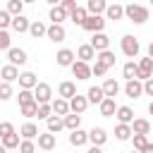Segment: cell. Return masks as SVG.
Here are the masks:
<instances>
[{
  "mask_svg": "<svg viewBox=\"0 0 153 153\" xmlns=\"http://www.w3.org/2000/svg\"><path fill=\"white\" fill-rule=\"evenodd\" d=\"M36 139H38V148H41V151H53V148L57 146V139H55V134H50V131H41Z\"/></svg>",
  "mask_w": 153,
  "mask_h": 153,
  "instance_id": "obj_11",
  "label": "cell"
},
{
  "mask_svg": "<svg viewBox=\"0 0 153 153\" xmlns=\"http://www.w3.org/2000/svg\"><path fill=\"white\" fill-rule=\"evenodd\" d=\"M62 122H65V129L74 131V129H79V127H81V115L69 112V115H65V117H62Z\"/></svg>",
  "mask_w": 153,
  "mask_h": 153,
  "instance_id": "obj_31",
  "label": "cell"
},
{
  "mask_svg": "<svg viewBox=\"0 0 153 153\" xmlns=\"http://www.w3.org/2000/svg\"><path fill=\"white\" fill-rule=\"evenodd\" d=\"M124 17H127L131 24H146V22H148V7L131 2V5L124 7Z\"/></svg>",
  "mask_w": 153,
  "mask_h": 153,
  "instance_id": "obj_1",
  "label": "cell"
},
{
  "mask_svg": "<svg viewBox=\"0 0 153 153\" xmlns=\"http://www.w3.org/2000/svg\"><path fill=\"white\" fill-rule=\"evenodd\" d=\"M124 96L127 98H141L143 96V81H139V79H129L127 84H124Z\"/></svg>",
  "mask_w": 153,
  "mask_h": 153,
  "instance_id": "obj_5",
  "label": "cell"
},
{
  "mask_svg": "<svg viewBox=\"0 0 153 153\" xmlns=\"http://www.w3.org/2000/svg\"><path fill=\"white\" fill-rule=\"evenodd\" d=\"M129 127H131V134H148V131H151V122H148V120H143V117L134 120Z\"/></svg>",
  "mask_w": 153,
  "mask_h": 153,
  "instance_id": "obj_29",
  "label": "cell"
},
{
  "mask_svg": "<svg viewBox=\"0 0 153 153\" xmlns=\"http://www.w3.org/2000/svg\"><path fill=\"white\" fill-rule=\"evenodd\" d=\"M72 74L79 79V81H86L88 76H91V67H88V62H81V60H74L72 62Z\"/></svg>",
  "mask_w": 153,
  "mask_h": 153,
  "instance_id": "obj_6",
  "label": "cell"
},
{
  "mask_svg": "<svg viewBox=\"0 0 153 153\" xmlns=\"http://www.w3.org/2000/svg\"><path fill=\"white\" fill-rule=\"evenodd\" d=\"M50 110H53L57 117H65V115H69V100L55 98V100H50Z\"/></svg>",
  "mask_w": 153,
  "mask_h": 153,
  "instance_id": "obj_19",
  "label": "cell"
},
{
  "mask_svg": "<svg viewBox=\"0 0 153 153\" xmlns=\"http://www.w3.org/2000/svg\"><path fill=\"white\" fill-rule=\"evenodd\" d=\"M129 153H139V151H129Z\"/></svg>",
  "mask_w": 153,
  "mask_h": 153,
  "instance_id": "obj_59",
  "label": "cell"
},
{
  "mask_svg": "<svg viewBox=\"0 0 153 153\" xmlns=\"http://www.w3.org/2000/svg\"><path fill=\"white\" fill-rule=\"evenodd\" d=\"M19 86L22 88H29V91H33V86L38 84V76L33 74V72H19Z\"/></svg>",
  "mask_w": 153,
  "mask_h": 153,
  "instance_id": "obj_18",
  "label": "cell"
},
{
  "mask_svg": "<svg viewBox=\"0 0 153 153\" xmlns=\"http://www.w3.org/2000/svg\"><path fill=\"white\" fill-rule=\"evenodd\" d=\"M45 31H48V26L43 24V22H31V26H29V33L33 36V38H41V36H45Z\"/></svg>",
  "mask_w": 153,
  "mask_h": 153,
  "instance_id": "obj_36",
  "label": "cell"
},
{
  "mask_svg": "<svg viewBox=\"0 0 153 153\" xmlns=\"http://www.w3.org/2000/svg\"><path fill=\"white\" fill-rule=\"evenodd\" d=\"M131 143H134V151H141L148 143V136L146 134H131Z\"/></svg>",
  "mask_w": 153,
  "mask_h": 153,
  "instance_id": "obj_41",
  "label": "cell"
},
{
  "mask_svg": "<svg viewBox=\"0 0 153 153\" xmlns=\"http://www.w3.org/2000/svg\"><path fill=\"white\" fill-rule=\"evenodd\" d=\"M17 33H26L29 31V26H31V22L24 17V14H17V17H12V24H10Z\"/></svg>",
  "mask_w": 153,
  "mask_h": 153,
  "instance_id": "obj_20",
  "label": "cell"
},
{
  "mask_svg": "<svg viewBox=\"0 0 153 153\" xmlns=\"http://www.w3.org/2000/svg\"><path fill=\"white\" fill-rule=\"evenodd\" d=\"M88 153H103V151H100V146H91V148H88Z\"/></svg>",
  "mask_w": 153,
  "mask_h": 153,
  "instance_id": "obj_53",
  "label": "cell"
},
{
  "mask_svg": "<svg viewBox=\"0 0 153 153\" xmlns=\"http://www.w3.org/2000/svg\"><path fill=\"white\" fill-rule=\"evenodd\" d=\"M86 141H88V131H84L81 127H79V129H74V131L69 134V143H72V146H76V148H79V146H84Z\"/></svg>",
  "mask_w": 153,
  "mask_h": 153,
  "instance_id": "obj_25",
  "label": "cell"
},
{
  "mask_svg": "<svg viewBox=\"0 0 153 153\" xmlns=\"http://www.w3.org/2000/svg\"><path fill=\"white\" fill-rule=\"evenodd\" d=\"M10 48H12V38L7 29H0V50H10Z\"/></svg>",
  "mask_w": 153,
  "mask_h": 153,
  "instance_id": "obj_43",
  "label": "cell"
},
{
  "mask_svg": "<svg viewBox=\"0 0 153 153\" xmlns=\"http://www.w3.org/2000/svg\"><path fill=\"white\" fill-rule=\"evenodd\" d=\"M88 141H91V146H103V143L108 141V131H105L103 127H93V129L88 131Z\"/></svg>",
  "mask_w": 153,
  "mask_h": 153,
  "instance_id": "obj_15",
  "label": "cell"
},
{
  "mask_svg": "<svg viewBox=\"0 0 153 153\" xmlns=\"http://www.w3.org/2000/svg\"><path fill=\"white\" fill-rule=\"evenodd\" d=\"M50 112H53V110H50V103H43V105H38L36 117H38V120H48V117H50Z\"/></svg>",
  "mask_w": 153,
  "mask_h": 153,
  "instance_id": "obj_46",
  "label": "cell"
},
{
  "mask_svg": "<svg viewBox=\"0 0 153 153\" xmlns=\"http://www.w3.org/2000/svg\"><path fill=\"white\" fill-rule=\"evenodd\" d=\"M151 5H153V0H151Z\"/></svg>",
  "mask_w": 153,
  "mask_h": 153,
  "instance_id": "obj_60",
  "label": "cell"
},
{
  "mask_svg": "<svg viewBox=\"0 0 153 153\" xmlns=\"http://www.w3.org/2000/svg\"><path fill=\"white\" fill-rule=\"evenodd\" d=\"M22 2H24V5H26V2H36V0H22Z\"/></svg>",
  "mask_w": 153,
  "mask_h": 153,
  "instance_id": "obj_58",
  "label": "cell"
},
{
  "mask_svg": "<svg viewBox=\"0 0 153 153\" xmlns=\"http://www.w3.org/2000/svg\"><path fill=\"white\" fill-rule=\"evenodd\" d=\"M22 10H24V2H22V0H7V12H10L12 17L22 14Z\"/></svg>",
  "mask_w": 153,
  "mask_h": 153,
  "instance_id": "obj_40",
  "label": "cell"
},
{
  "mask_svg": "<svg viewBox=\"0 0 153 153\" xmlns=\"http://www.w3.org/2000/svg\"><path fill=\"white\" fill-rule=\"evenodd\" d=\"M45 36H48L53 43H62V41L67 38V31H65V26H62V24H50V26H48V31H45Z\"/></svg>",
  "mask_w": 153,
  "mask_h": 153,
  "instance_id": "obj_8",
  "label": "cell"
},
{
  "mask_svg": "<svg viewBox=\"0 0 153 153\" xmlns=\"http://www.w3.org/2000/svg\"><path fill=\"white\" fill-rule=\"evenodd\" d=\"M12 24V14L7 10H0V29H7Z\"/></svg>",
  "mask_w": 153,
  "mask_h": 153,
  "instance_id": "obj_47",
  "label": "cell"
},
{
  "mask_svg": "<svg viewBox=\"0 0 153 153\" xmlns=\"http://www.w3.org/2000/svg\"><path fill=\"white\" fill-rule=\"evenodd\" d=\"M105 7H108L105 0H88V2H86V12H88V14H103Z\"/></svg>",
  "mask_w": 153,
  "mask_h": 153,
  "instance_id": "obj_33",
  "label": "cell"
},
{
  "mask_svg": "<svg viewBox=\"0 0 153 153\" xmlns=\"http://www.w3.org/2000/svg\"><path fill=\"white\" fill-rule=\"evenodd\" d=\"M45 2H48V5H50V7H55V5H60V2H62V0H45Z\"/></svg>",
  "mask_w": 153,
  "mask_h": 153,
  "instance_id": "obj_54",
  "label": "cell"
},
{
  "mask_svg": "<svg viewBox=\"0 0 153 153\" xmlns=\"http://www.w3.org/2000/svg\"><path fill=\"white\" fill-rule=\"evenodd\" d=\"M7 60H10V65L19 67V65L26 62V50H22V48H10V50H7Z\"/></svg>",
  "mask_w": 153,
  "mask_h": 153,
  "instance_id": "obj_17",
  "label": "cell"
},
{
  "mask_svg": "<svg viewBox=\"0 0 153 153\" xmlns=\"http://www.w3.org/2000/svg\"><path fill=\"white\" fill-rule=\"evenodd\" d=\"M17 100H19V108L22 105H29V103H36L33 100V91H29V88H22L19 96H17Z\"/></svg>",
  "mask_w": 153,
  "mask_h": 153,
  "instance_id": "obj_39",
  "label": "cell"
},
{
  "mask_svg": "<svg viewBox=\"0 0 153 153\" xmlns=\"http://www.w3.org/2000/svg\"><path fill=\"white\" fill-rule=\"evenodd\" d=\"M81 29L84 31H91V33H100L105 29V17L103 14H88L86 22L81 24Z\"/></svg>",
  "mask_w": 153,
  "mask_h": 153,
  "instance_id": "obj_3",
  "label": "cell"
},
{
  "mask_svg": "<svg viewBox=\"0 0 153 153\" xmlns=\"http://www.w3.org/2000/svg\"><path fill=\"white\" fill-rule=\"evenodd\" d=\"M100 88H103V93H105V98H115V96L120 93V84H117L115 79H105Z\"/></svg>",
  "mask_w": 153,
  "mask_h": 153,
  "instance_id": "obj_26",
  "label": "cell"
},
{
  "mask_svg": "<svg viewBox=\"0 0 153 153\" xmlns=\"http://www.w3.org/2000/svg\"><path fill=\"white\" fill-rule=\"evenodd\" d=\"M96 53H100V50H110V38H108V33H93V38H91V43H88Z\"/></svg>",
  "mask_w": 153,
  "mask_h": 153,
  "instance_id": "obj_9",
  "label": "cell"
},
{
  "mask_svg": "<svg viewBox=\"0 0 153 153\" xmlns=\"http://www.w3.org/2000/svg\"><path fill=\"white\" fill-rule=\"evenodd\" d=\"M105 98V93H103V88L100 86H91L88 91H86V100L88 103H93V105H100V100Z\"/></svg>",
  "mask_w": 153,
  "mask_h": 153,
  "instance_id": "obj_27",
  "label": "cell"
},
{
  "mask_svg": "<svg viewBox=\"0 0 153 153\" xmlns=\"http://www.w3.org/2000/svg\"><path fill=\"white\" fill-rule=\"evenodd\" d=\"M86 108H88L86 96H79V93H76L74 98H69V112H74V115H84Z\"/></svg>",
  "mask_w": 153,
  "mask_h": 153,
  "instance_id": "obj_10",
  "label": "cell"
},
{
  "mask_svg": "<svg viewBox=\"0 0 153 153\" xmlns=\"http://www.w3.org/2000/svg\"><path fill=\"white\" fill-rule=\"evenodd\" d=\"M24 117H36V110H38V103H29V105H22L19 108Z\"/></svg>",
  "mask_w": 153,
  "mask_h": 153,
  "instance_id": "obj_45",
  "label": "cell"
},
{
  "mask_svg": "<svg viewBox=\"0 0 153 153\" xmlns=\"http://www.w3.org/2000/svg\"><path fill=\"white\" fill-rule=\"evenodd\" d=\"M0 143H2L7 151L19 148V134H17V131H14V134H7V136H2V139H0Z\"/></svg>",
  "mask_w": 153,
  "mask_h": 153,
  "instance_id": "obj_37",
  "label": "cell"
},
{
  "mask_svg": "<svg viewBox=\"0 0 153 153\" xmlns=\"http://www.w3.org/2000/svg\"><path fill=\"white\" fill-rule=\"evenodd\" d=\"M139 153H153V143H151V141H148V143H146V146H143V148H141V151H139Z\"/></svg>",
  "mask_w": 153,
  "mask_h": 153,
  "instance_id": "obj_52",
  "label": "cell"
},
{
  "mask_svg": "<svg viewBox=\"0 0 153 153\" xmlns=\"http://www.w3.org/2000/svg\"><path fill=\"white\" fill-rule=\"evenodd\" d=\"M148 112H151V115H153V100H151V103H148Z\"/></svg>",
  "mask_w": 153,
  "mask_h": 153,
  "instance_id": "obj_56",
  "label": "cell"
},
{
  "mask_svg": "<svg viewBox=\"0 0 153 153\" xmlns=\"http://www.w3.org/2000/svg\"><path fill=\"white\" fill-rule=\"evenodd\" d=\"M105 72H108V67H103V65H98V62L91 67V74H96V76H103Z\"/></svg>",
  "mask_w": 153,
  "mask_h": 153,
  "instance_id": "obj_50",
  "label": "cell"
},
{
  "mask_svg": "<svg viewBox=\"0 0 153 153\" xmlns=\"http://www.w3.org/2000/svg\"><path fill=\"white\" fill-rule=\"evenodd\" d=\"M12 98V84L0 81V100H10Z\"/></svg>",
  "mask_w": 153,
  "mask_h": 153,
  "instance_id": "obj_44",
  "label": "cell"
},
{
  "mask_svg": "<svg viewBox=\"0 0 153 153\" xmlns=\"http://www.w3.org/2000/svg\"><path fill=\"white\" fill-rule=\"evenodd\" d=\"M0 76H2V81L12 84V81H17V79H19V69H17L14 65H5V67L0 69Z\"/></svg>",
  "mask_w": 153,
  "mask_h": 153,
  "instance_id": "obj_23",
  "label": "cell"
},
{
  "mask_svg": "<svg viewBox=\"0 0 153 153\" xmlns=\"http://www.w3.org/2000/svg\"><path fill=\"white\" fill-rule=\"evenodd\" d=\"M45 127H48V131H50V134H57V131H62V129H65V122H62V117L50 115V117L45 120Z\"/></svg>",
  "mask_w": 153,
  "mask_h": 153,
  "instance_id": "obj_28",
  "label": "cell"
},
{
  "mask_svg": "<svg viewBox=\"0 0 153 153\" xmlns=\"http://www.w3.org/2000/svg\"><path fill=\"white\" fill-rule=\"evenodd\" d=\"M148 57L153 60V41H151V45H148Z\"/></svg>",
  "mask_w": 153,
  "mask_h": 153,
  "instance_id": "obj_55",
  "label": "cell"
},
{
  "mask_svg": "<svg viewBox=\"0 0 153 153\" xmlns=\"http://www.w3.org/2000/svg\"><path fill=\"white\" fill-rule=\"evenodd\" d=\"M98 110H100V115H103V117H112V115H115V110H117L115 98H103V100H100V105H98Z\"/></svg>",
  "mask_w": 153,
  "mask_h": 153,
  "instance_id": "obj_24",
  "label": "cell"
},
{
  "mask_svg": "<svg viewBox=\"0 0 153 153\" xmlns=\"http://www.w3.org/2000/svg\"><path fill=\"white\" fill-rule=\"evenodd\" d=\"M74 96H76V84H74V81H62V84L57 86V98L69 100V98H74Z\"/></svg>",
  "mask_w": 153,
  "mask_h": 153,
  "instance_id": "obj_14",
  "label": "cell"
},
{
  "mask_svg": "<svg viewBox=\"0 0 153 153\" xmlns=\"http://www.w3.org/2000/svg\"><path fill=\"white\" fill-rule=\"evenodd\" d=\"M48 19H50L53 24H62V22L67 19V12H65L60 5H55V7H50V12H48Z\"/></svg>",
  "mask_w": 153,
  "mask_h": 153,
  "instance_id": "obj_30",
  "label": "cell"
},
{
  "mask_svg": "<svg viewBox=\"0 0 153 153\" xmlns=\"http://www.w3.org/2000/svg\"><path fill=\"white\" fill-rule=\"evenodd\" d=\"M0 153H7V148H5V146H2V143H0Z\"/></svg>",
  "mask_w": 153,
  "mask_h": 153,
  "instance_id": "obj_57",
  "label": "cell"
},
{
  "mask_svg": "<svg viewBox=\"0 0 153 153\" xmlns=\"http://www.w3.org/2000/svg\"><path fill=\"white\" fill-rule=\"evenodd\" d=\"M86 17H88V12H86V7H76L74 12H69V19L76 24V26H81L84 22H86Z\"/></svg>",
  "mask_w": 153,
  "mask_h": 153,
  "instance_id": "obj_35",
  "label": "cell"
},
{
  "mask_svg": "<svg viewBox=\"0 0 153 153\" xmlns=\"http://www.w3.org/2000/svg\"><path fill=\"white\" fill-rule=\"evenodd\" d=\"M143 93H146V96H153V76L143 81Z\"/></svg>",
  "mask_w": 153,
  "mask_h": 153,
  "instance_id": "obj_51",
  "label": "cell"
},
{
  "mask_svg": "<svg viewBox=\"0 0 153 153\" xmlns=\"http://www.w3.org/2000/svg\"><path fill=\"white\" fill-rule=\"evenodd\" d=\"M136 65H139V74H136L139 81H146V79L153 76V60L151 57H141Z\"/></svg>",
  "mask_w": 153,
  "mask_h": 153,
  "instance_id": "obj_7",
  "label": "cell"
},
{
  "mask_svg": "<svg viewBox=\"0 0 153 153\" xmlns=\"http://www.w3.org/2000/svg\"><path fill=\"white\" fill-rule=\"evenodd\" d=\"M19 134H22V139H36L41 131H38V127L33 124V122H26V124H22V129H19Z\"/></svg>",
  "mask_w": 153,
  "mask_h": 153,
  "instance_id": "obj_32",
  "label": "cell"
},
{
  "mask_svg": "<svg viewBox=\"0 0 153 153\" xmlns=\"http://www.w3.org/2000/svg\"><path fill=\"white\" fill-rule=\"evenodd\" d=\"M19 153H36V143L31 139H22L19 141Z\"/></svg>",
  "mask_w": 153,
  "mask_h": 153,
  "instance_id": "obj_42",
  "label": "cell"
},
{
  "mask_svg": "<svg viewBox=\"0 0 153 153\" xmlns=\"http://www.w3.org/2000/svg\"><path fill=\"white\" fill-rule=\"evenodd\" d=\"M96 62L110 69V67L115 65V53H112V50H100V53H96Z\"/></svg>",
  "mask_w": 153,
  "mask_h": 153,
  "instance_id": "obj_22",
  "label": "cell"
},
{
  "mask_svg": "<svg viewBox=\"0 0 153 153\" xmlns=\"http://www.w3.org/2000/svg\"><path fill=\"white\" fill-rule=\"evenodd\" d=\"M115 117H117V122L120 124H131L136 117H134V110L129 108V105H120L117 110H115Z\"/></svg>",
  "mask_w": 153,
  "mask_h": 153,
  "instance_id": "obj_12",
  "label": "cell"
},
{
  "mask_svg": "<svg viewBox=\"0 0 153 153\" xmlns=\"http://www.w3.org/2000/svg\"><path fill=\"white\" fill-rule=\"evenodd\" d=\"M115 136H117L120 141H129V139H131V127H129V124H117V127H115Z\"/></svg>",
  "mask_w": 153,
  "mask_h": 153,
  "instance_id": "obj_38",
  "label": "cell"
},
{
  "mask_svg": "<svg viewBox=\"0 0 153 153\" xmlns=\"http://www.w3.org/2000/svg\"><path fill=\"white\" fill-rule=\"evenodd\" d=\"M7 134H14V124L12 122H0V139L7 136Z\"/></svg>",
  "mask_w": 153,
  "mask_h": 153,
  "instance_id": "obj_49",
  "label": "cell"
},
{
  "mask_svg": "<svg viewBox=\"0 0 153 153\" xmlns=\"http://www.w3.org/2000/svg\"><path fill=\"white\" fill-rule=\"evenodd\" d=\"M60 7H62V10L67 12V17H69V12H74L79 5H76V0H62V2H60Z\"/></svg>",
  "mask_w": 153,
  "mask_h": 153,
  "instance_id": "obj_48",
  "label": "cell"
},
{
  "mask_svg": "<svg viewBox=\"0 0 153 153\" xmlns=\"http://www.w3.org/2000/svg\"><path fill=\"white\" fill-rule=\"evenodd\" d=\"M55 60H57V65H60V67H72V62L76 60V55H74V50H69V48H62V50H57Z\"/></svg>",
  "mask_w": 153,
  "mask_h": 153,
  "instance_id": "obj_13",
  "label": "cell"
},
{
  "mask_svg": "<svg viewBox=\"0 0 153 153\" xmlns=\"http://www.w3.org/2000/svg\"><path fill=\"white\" fill-rule=\"evenodd\" d=\"M33 100H36L38 105L50 103V100H53V88H50L45 81H38V84L33 86Z\"/></svg>",
  "mask_w": 153,
  "mask_h": 153,
  "instance_id": "obj_4",
  "label": "cell"
},
{
  "mask_svg": "<svg viewBox=\"0 0 153 153\" xmlns=\"http://www.w3.org/2000/svg\"><path fill=\"white\" fill-rule=\"evenodd\" d=\"M120 48H122V53H124L127 57H136V55H139V50H141V45H139L136 36H131V33H124V36H122Z\"/></svg>",
  "mask_w": 153,
  "mask_h": 153,
  "instance_id": "obj_2",
  "label": "cell"
},
{
  "mask_svg": "<svg viewBox=\"0 0 153 153\" xmlns=\"http://www.w3.org/2000/svg\"><path fill=\"white\" fill-rule=\"evenodd\" d=\"M103 14H105V22H108V19H110V22H120V19L124 17V7L115 2V5H108Z\"/></svg>",
  "mask_w": 153,
  "mask_h": 153,
  "instance_id": "obj_16",
  "label": "cell"
},
{
  "mask_svg": "<svg viewBox=\"0 0 153 153\" xmlns=\"http://www.w3.org/2000/svg\"><path fill=\"white\" fill-rule=\"evenodd\" d=\"M76 57H79L81 62H91V60H96V50H93L88 43H84V45L76 48Z\"/></svg>",
  "mask_w": 153,
  "mask_h": 153,
  "instance_id": "obj_21",
  "label": "cell"
},
{
  "mask_svg": "<svg viewBox=\"0 0 153 153\" xmlns=\"http://www.w3.org/2000/svg\"><path fill=\"white\" fill-rule=\"evenodd\" d=\"M136 74H139V65H136L134 60L124 62V67H122V76L129 81V79H136Z\"/></svg>",
  "mask_w": 153,
  "mask_h": 153,
  "instance_id": "obj_34",
  "label": "cell"
}]
</instances>
